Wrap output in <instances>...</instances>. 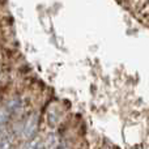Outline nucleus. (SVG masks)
<instances>
[{
    "mask_svg": "<svg viewBox=\"0 0 149 149\" xmlns=\"http://www.w3.org/2000/svg\"><path fill=\"white\" fill-rule=\"evenodd\" d=\"M22 124L18 131V136L22 141H29L37 137L39 130V113L38 111H30L24 119H21Z\"/></svg>",
    "mask_w": 149,
    "mask_h": 149,
    "instance_id": "1",
    "label": "nucleus"
},
{
    "mask_svg": "<svg viewBox=\"0 0 149 149\" xmlns=\"http://www.w3.org/2000/svg\"><path fill=\"white\" fill-rule=\"evenodd\" d=\"M47 122L50 126H56L59 123V111H58L56 106H51L47 111Z\"/></svg>",
    "mask_w": 149,
    "mask_h": 149,
    "instance_id": "2",
    "label": "nucleus"
},
{
    "mask_svg": "<svg viewBox=\"0 0 149 149\" xmlns=\"http://www.w3.org/2000/svg\"><path fill=\"white\" fill-rule=\"evenodd\" d=\"M36 149H45V147H43V141H39V144L36 147Z\"/></svg>",
    "mask_w": 149,
    "mask_h": 149,
    "instance_id": "3",
    "label": "nucleus"
},
{
    "mask_svg": "<svg viewBox=\"0 0 149 149\" xmlns=\"http://www.w3.org/2000/svg\"><path fill=\"white\" fill-rule=\"evenodd\" d=\"M0 72H1V64H0Z\"/></svg>",
    "mask_w": 149,
    "mask_h": 149,
    "instance_id": "4",
    "label": "nucleus"
},
{
    "mask_svg": "<svg viewBox=\"0 0 149 149\" xmlns=\"http://www.w3.org/2000/svg\"><path fill=\"white\" fill-rule=\"evenodd\" d=\"M148 8H149V0H148Z\"/></svg>",
    "mask_w": 149,
    "mask_h": 149,
    "instance_id": "5",
    "label": "nucleus"
}]
</instances>
